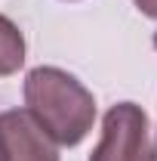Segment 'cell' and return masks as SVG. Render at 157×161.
<instances>
[{
    "mask_svg": "<svg viewBox=\"0 0 157 161\" xmlns=\"http://www.w3.org/2000/svg\"><path fill=\"white\" fill-rule=\"evenodd\" d=\"M136 3V9L142 16H148V19H157V0H133Z\"/></svg>",
    "mask_w": 157,
    "mask_h": 161,
    "instance_id": "5b68a950",
    "label": "cell"
},
{
    "mask_svg": "<svg viewBox=\"0 0 157 161\" xmlns=\"http://www.w3.org/2000/svg\"><path fill=\"white\" fill-rule=\"evenodd\" d=\"M22 65H25V37L13 19L0 16V78L16 75Z\"/></svg>",
    "mask_w": 157,
    "mask_h": 161,
    "instance_id": "277c9868",
    "label": "cell"
},
{
    "mask_svg": "<svg viewBox=\"0 0 157 161\" xmlns=\"http://www.w3.org/2000/svg\"><path fill=\"white\" fill-rule=\"evenodd\" d=\"M0 161H59V149L28 108H9L0 112Z\"/></svg>",
    "mask_w": 157,
    "mask_h": 161,
    "instance_id": "3957f363",
    "label": "cell"
},
{
    "mask_svg": "<svg viewBox=\"0 0 157 161\" xmlns=\"http://www.w3.org/2000/svg\"><path fill=\"white\" fill-rule=\"evenodd\" d=\"M89 161H157L151 124L136 102H117L102 118V140Z\"/></svg>",
    "mask_w": 157,
    "mask_h": 161,
    "instance_id": "7a4b0ae2",
    "label": "cell"
},
{
    "mask_svg": "<svg viewBox=\"0 0 157 161\" xmlns=\"http://www.w3.org/2000/svg\"><path fill=\"white\" fill-rule=\"evenodd\" d=\"M25 108L59 146L86 140L96 121V99L74 75L56 65H37L25 75Z\"/></svg>",
    "mask_w": 157,
    "mask_h": 161,
    "instance_id": "6da1fadb",
    "label": "cell"
}]
</instances>
